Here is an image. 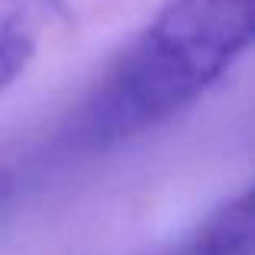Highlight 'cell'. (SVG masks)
<instances>
[{
  "label": "cell",
  "mask_w": 255,
  "mask_h": 255,
  "mask_svg": "<svg viewBox=\"0 0 255 255\" xmlns=\"http://www.w3.org/2000/svg\"><path fill=\"white\" fill-rule=\"evenodd\" d=\"M62 16V0H0V94L26 71L45 29Z\"/></svg>",
  "instance_id": "cell-2"
},
{
  "label": "cell",
  "mask_w": 255,
  "mask_h": 255,
  "mask_svg": "<svg viewBox=\"0 0 255 255\" xmlns=\"http://www.w3.org/2000/svg\"><path fill=\"white\" fill-rule=\"evenodd\" d=\"M13 187H16V178H13L10 171H0V204L13 194Z\"/></svg>",
  "instance_id": "cell-4"
},
{
  "label": "cell",
  "mask_w": 255,
  "mask_h": 255,
  "mask_svg": "<svg viewBox=\"0 0 255 255\" xmlns=\"http://www.w3.org/2000/svg\"><path fill=\"white\" fill-rule=\"evenodd\" d=\"M255 249V220H252V191L223 200L204 223L181 243L184 255H252Z\"/></svg>",
  "instance_id": "cell-3"
},
{
  "label": "cell",
  "mask_w": 255,
  "mask_h": 255,
  "mask_svg": "<svg viewBox=\"0 0 255 255\" xmlns=\"http://www.w3.org/2000/svg\"><path fill=\"white\" fill-rule=\"evenodd\" d=\"M255 0H168L52 136L84 158L145 136L204 97L252 42Z\"/></svg>",
  "instance_id": "cell-1"
},
{
  "label": "cell",
  "mask_w": 255,
  "mask_h": 255,
  "mask_svg": "<svg viewBox=\"0 0 255 255\" xmlns=\"http://www.w3.org/2000/svg\"><path fill=\"white\" fill-rule=\"evenodd\" d=\"M165 255H184V252H181V246H178V249H174V252H165Z\"/></svg>",
  "instance_id": "cell-5"
}]
</instances>
